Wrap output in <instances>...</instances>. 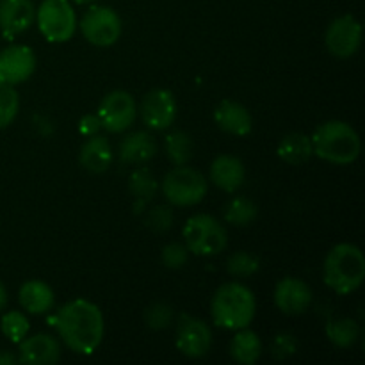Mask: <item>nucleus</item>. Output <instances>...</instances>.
<instances>
[{"label":"nucleus","instance_id":"nucleus-31","mask_svg":"<svg viewBox=\"0 0 365 365\" xmlns=\"http://www.w3.org/2000/svg\"><path fill=\"white\" fill-rule=\"evenodd\" d=\"M146 327L152 328V330H163V328L170 327L171 321H173V310L168 303L159 302L153 303L145 314Z\"/></svg>","mask_w":365,"mask_h":365},{"label":"nucleus","instance_id":"nucleus-5","mask_svg":"<svg viewBox=\"0 0 365 365\" xmlns=\"http://www.w3.org/2000/svg\"><path fill=\"white\" fill-rule=\"evenodd\" d=\"M182 235L189 252L202 257L220 255L228 242L227 230L221 221L209 214H196L189 217Z\"/></svg>","mask_w":365,"mask_h":365},{"label":"nucleus","instance_id":"nucleus-22","mask_svg":"<svg viewBox=\"0 0 365 365\" xmlns=\"http://www.w3.org/2000/svg\"><path fill=\"white\" fill-rule=\"evenodd\" d=\"M277 153L285 164L302 166L314 155L312 141L303 132H291V134L284 135L282 141L278 143Z\"/></svg>","mask_w":365,"mask_h":365},{"label":"nucleus","instance_id":"nucleus-8","mask_svg":"<svg viewBox=\"0 0 365 365\" xmlns=\"http://www.w3.org/2000/svg\"><path fill=\"white\" fill-rule=\"evenodd\" d=\"M81 32L88 43L95 46H110L121 38L123 24L120 14L106 6H93L81 20Z\"/></svg>","mask_w":365,"mask_h":365},{"label":"nucleus","instance_id":"nucleus-19","mask_svg":"<svg viewBox=\"0 0 365 365\" xmlns=\"http://www.w3.org/2000/svg\"><path fill=\"white\" fill-rule=\"evenodd\" d=\"M245 164L234 155H220L210 164V180L225 192H235L245 184Z\"/></svg>","mask_w":365,"mask_h":365},{"label":"nucleus","instance_id":"nucleus-2","mask_svg":"<svg viewBox=\"0 0 365 365\" xmlns=\"http://www.w3.org/2000/svg\"><path fill=\"white\" fill-rule=\"evenodd\" d=\"M257 312L253 292L237 282L223 284L212 296L210 316L216 327L237 331L248 328Z\"/></svg>","mask_w":365,"mask_h":365},{"label":"nucleus","instance_id":"nucleus-3","mask_svg":"<svg viewBox=\"0 0 365 365\" xmlns=\"http://www.w3.org/2000/svg\"><path fill=\"white\" fill-rule=\"evenodd\" d=\"M314 155L337 166H346L359 159L362 141L355 128L346 121L331 120L319 125L310 135Z\"/></svg>","mask_w":365,"mask_h":365},{"label":"nucleus","instance_id":"nucleus-20","mask_svg":"<svg viewBox=\"0 0 365 365\" xmlns=\"http://www.w3.org/2000/svg\"><path fill=\"white\" fill-rule=\"evenodd\" d=\"M157 153V141L152 134L145 130H138L123 138L118 148V157L123 164L141 166L152 160Z\"/></svg>","mask_w":365,"mask_h":365},{"label":"nucleus","instance_id":"nucleus-24","mask_svg":"<svg viewBox=\"0 0 365 365\" xmlns=\"http://www.w3.org/2000/svg\"><path fill=\"white\" fill-rule=\"evenodd\" d=\"M262 355V341L255 331L242 328L237 330L234 339L230 341V356L237 364L253 365L259 362Z\"/></svg>","mask_w":365,"mask_h":365},{"label":"nucleus","instance_id":"nucleus-4","mask_svg":"<svg viewBox=\"0 0 365 365\" xmlns=\"http://www.w3.org/2000/svg\"><path fill=\"white\" fill-rule=\"evenodd\" d=\"M323 280L337 294L355 292L365 280V257L359 246L341 242L328 252L323 264Z\"/></svg>","mask_w":365,"mask_h":365},{"label":"nucleus","instance_id":"nucleus-6","mask_svg":"<svg viewBox=\"0 0 365 365\" xmlns=\"http://www.w3.org/2000/svg\"><path fill=\"white\" fill-rule=\"evenodd\" d=\"M163 195L175 207L198 205L207 195L209 182L198 170L189 166H175L163 180Z\"/></svg>","mask_w":365,"mask_h":365},{"label":"nucleus","instance_id":"nucleus-1","mask_svg":"<svg viewBox=\"0 0 365 365\" xmlns=\"http://www.w3.org/2000/svg\"><path fill=\"white\" fill-rule=\"evenodd\" d=\"M48 324L56 328L66 348L77 355H93L102 344L106 331L102 310L88 299H73L63 305L50 317Z\"/></svg>","mask_w":365,"mask_h":365},{"label":"nucleus","instance_id":"nucleus-18","mask_svg":"<svg viewBox=\"0 0 365 365\" xmlns=\"http://www.w3.org/2000/svg\"><path fill=\"white\" fill-rule=\"evenodd\" d=\"M78 163L89 173H106L113 163V148L109 139L100 134L89 135L78 150Z\"/></svg>","mask_w":365,"mask_h":365},{"label":"nucleus","instance_id":"nucleus-12","mask_svg":"<svg viewBox=\"0 0 365 365\" xmlns=\"http://www.w3.org/2000/svg\"><path fill=\"white\" fill-rule=\"evenodd\" d=\"M177 98L170 89L157 88L146 93L139 106L143 123L152 130H166L177 120Z\"/></svg>","mask_w":365,"mask_h":365},{"label":"nucleus","instance_id":"nucleus-26","mask_svg":"<svg viewBox=\"0 0 365 365\" xmlns=\"http://www.w3.org/2000/svg\"><path fill=\"white\" fill-rule=\"evenodd\" d=\"M360 328L349 317H339V319L328 321L327 324V337L335 348L348 349L359 341Z\"/></svg>","mask_w":365,"mask_h":365},{"label":"nucleus","instance_id":"nucleus-23","mask_svg":"<svg viewBox=\"0 0 365 365\" xmlns=\"http://www.w3.org/2000/svg\"><path fill=\"white\" fill-rule=\"evenodd\" d=\"M128 191L135 200L134 210L138 214L155 198L157 191H159V182L148 168H138L132 171L130 178H128Z\"/></svg>","mask_w":365,"mask_h":365},{"label":"nucleus","instance_id":"nucleus-25","mask_svg":"<svg viewBox=\"0 0 365 365\" xmlns=\"http://www.w3.org/2000/svg\"><path fill=\"white\" fill-rule=\"evenodd\" d=\"M164 148H166V155L175 166H184L195 155V143H192L191 135L184 130H175L166 135L164 139Z\"/></svg>","mask_w":365,"mask_h":365},{"label":"nucleus","instance_id":"nucleus-34","mask_svg":"<svg viewBox=\"0 0 365 365\" xmlns=\"http://www.w3.org/2000/svg\"><path fill=\"white\" fill-rule=\"evenodd\" d=\"M298 349V342L291 334H278L271 344V355L277 360H285L292 356Z\"/></svg>","mask_w":365,"mask_h":365},{"label":"nucleus","instance_id":"nucleus-30","mask_svg":"<svg viewBox=\"0 0 365 365\" xmlns=\"http://www.w3.org/2000/svg\"><path fill=\"white\" fill-rule=\"evenodd\" d=\"M260 269V260L253 253L235 252L228 257L227 271L234 278H248Z\"/></svg>","mask_w":365,"mask_h":365},{"label":"nucleus","instance_id":"nucleus-9","mask_svg":"<svg viewBox=\"0 0 365 365\" xmlns=\"http://www.w3.org/2000/svg\"><path fill=\"white\" fill-rule=\"evenodd\" d=\"M96 114H98L102 128H106L110 134H120L134 125L138 118V103L130 93L116 89L103 96Z\"/></svg>","mask_w":365,"mask_h":365},{"label":"nucleus","instance_id":"nucleus-7","mask_svg":"<svg viewBox=\"0 0 365 365\" xmlns=\"http://www.w3.org/2000/svg\"><path fill=\"white\" fill-rule=\"evenodd\" d=\"M43 38L50 43H66L77 31V14L70 0H43L36 11Z\"/></svg>","mask_w":365,"mask_h":365},{"label":"nucleus","instance_id":"nucleus-35","mask_svg":"<svg viewBox=\"0 0 365 365\" xmlns=\"http://www.w3.org/2000/svg\"><path fill=\"white\" fill-rule=\"evenodd\" d=\"M100 128H102V123H100L98 114H86L78 120V132H81L84 138H89V135L98 134Z\"/></svg>","mask_w":365,"mask_h":365},{"label":"nucleus","instance_id":"nucleus-29","mask_svg":"<svg viewBox=\"0 0 365 365\" xmlns=\"http://www.w3.org/2000/svg\"><path fill=\"white\" fill-rule=\"evenodd\" d=\"M20 109V96L14 86L0 81V130L9 127Z\"/></svg>","mask_w":365,"mask_h":365},{"label":"nucleus","instance_id":"nucleus-33","mask_svg":"<svg viewBox=\"0 0 365 365\" xmlns=\"http://www.w3.org/2000/svg\"><path fill=\"white\" fill-rule=\"evenodd\" d=\"M145 223L146 227L155 232H166L173 225V212L168 207H155V209L148 210Z\"/></svg>","mask_w":365,"mask_h":365},{"label":"nucleus","instance_id":"nucleus-32","mask_svg":"<svg viewBox=\"0 0 365 365\" xmlns=\"http://www.w3.org/2000/svg\"><path fill=\"white\" fill-rule=\"evenodd\" d=\"M160 260L168 269H180L189 260L187 246L180 245V242H170L160 252Z\"/></svg>","mask_w":365,"mask_h":365},{"label":"nucleus","instance_id":"nucleus-17","mask_svg":"<svg viewBox=\"0 0 365 365\" xmlns=\"http://www.w3.org/2000/svg\"><path fill=\"white\" fill-rule=\"evenodd\" d=\"M214 121L223 132L237 138H246L253 128V118L250 110L235 100H223L214 109Z\"/></svg>","mask_w":365,"mask_h":365},{"label":"nucleus","instance_id":"nucleus-13","mask_svg":"<svg viewBox=\"0 0 365 365\" xmlns=\"http://www.w3.org/2000/svg\"><path fill=\"white\" fill-rule=\"evenodd\" d=\"M36 71V56L31 46L11 45L0 52V81L16 86Z\"/></svg>","mask_w":365,"mask_h":365},{"label":"nucleus","instance_id":"nucleus-21","mask_svg":"<svg viewBox=\"0 0 365 365\" xmlns=\"http://www.w3.org/2000/svg\"><path fill=\"white\" fill-rule=\"evenodd\" d=\"M18 302L21 309L34 316L46 314L53 307V291L48 284L41 280L25 282L18 292Z\"/></svg>","mask_w":365,"mask_h":365},{"label":"nucleus","instance_id":"nucleus-37","mask_svg":"<svg viewBox=\"0 0 365 365\" xmlns=\"http://www.w3.org/2000/svg\"><path fill=\"white\" fill-rule=\"evenodd\" d=\"M6 307H7V291L6 287H4L2 282H0V312H2Z\"/></svg>","mask_w":365,"mask_h":365},{"label":"nucleus","instance_id":"nucleus-38","mask_svg":"<svg viewBox=\"0 0 365 365\" xmlns=\"http://www.w3.org/2000/svg\"><path fill=\"white\" fill-rule=\"evenodd\" d=\"M70 2L77 4V6H84V4H91V2H95V0H70Z\"/></svg>","mask_w":365,"mask_h":365},{"label":"nucleus","instance_id":"nucleus-16","mask_svg":"<svg viewBox=\"0 0 365 365\" xmlns=\"http://www.w3.org/2000/svg\"><path fill=\"white\" fill-rule=\"evenodd\" d=\"M18 362L29 365H53L61 360V346L52 335L38 334L18 344Z\"/></svg>","mask_w":365,"mask_h":365},{"label":"nucleus","instance_id":"nucleus-36","mask_svg":"<svg viewBox=\"0 0 365 365\" xmlns=\"http://www.w3.org/2000/svg\"><path fill=\"white\" fill-rule=\"evenodd\" d=\"M18 359H14L13 355H9L7 351H0V364L2 365H9V364H16Z\"/></svg>","mask_w":365,"mask_h":365},{"label":"nucleus","instance_id":"nucleus-14","mask_svg":"<svg viewBox=\"0 0 365 365\" xmlns=\"http://www.w3.org/2000/svg\"><path fill=\"white\" fill-rule=\"evenodd\" d=\"M274 305L287 316H299L309 310L312 303V289L309 284L294 277H285L274 287Z\"/></svg>","mask_w":365,"mask_h":365},{"label":"nucleus","instance_id":"nucleus-10","mask_svg":"<svg viewBox=\"0 0 365 365\" xmlns=\"http://www.w3.org/2000/svg\"><path fill=\"white\" fill-rule=\"evenodd\" d=\"M177 349L187 359H202L210 351L212 334L205 321L198 319L189 314H180L177 321V334H175Z\"/></svg>","mask_w":365,"mask_h":365},{"label":"nucleus","instance_id":"nucleus-11","mask_svg":"<svg viewBox=\"0 0 365 365\" xmlns=\"http://www.w3.org/2000/svg\"><path fill=\"white\" fill-rule=\"evenodd\" d=\"M328 52L339 59H349L362 45V25L353 14L339 16L328 25L324 34Z\"/></svg>","mask_w":365,"mask_h":365},{"label":"nucleus","instance_id":"nucleus-27","mask_svg":"<svg viewBox=\"0 0 365 365\" xmlns=\"http://www.w3.org/2000/svg\"><path fill=\"white\" fill-rule=\"evenodd\" d=\"M257 214H259V207L245 196L232 198L225 207V221L234 227H248L257 220Z\"/></svg>","mask_w":365,"mask_h":365},{"label":"nucleus","instance_id":"nucleus-28","mask_svg":"<svg viewBox=\"0 0 365 365\" xmlns=\"http://www.w3.org/2000/svg\"><path fill=\"white\" fill-rule=\"evenodd\" d=\"M0 330L7 341L13 342V344H20L27 337L31 324H29V319L24 316V312L9 310L7 314H4L2 321H0Z\"/></svg>","mask_w":365,"mask_h":365},{"label":"nucleus","instance_id":"nucleus-15","mask_svg":"<svg viewBox=\"0 0 365 365\" xmlns=\"http://www.w3.org/2000/svg\"><path fill=\"white\" fill-rule=\"evenodd\" d=\"M36 21L32 0H0V32L6 39L29 31Z\"/></svg>","mask_w":365,"mask_h":365}]
</instances>
